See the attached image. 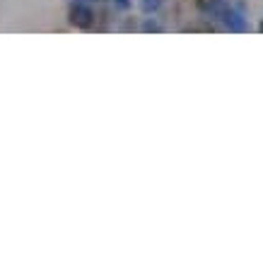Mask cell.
Wrapping results in <instances>:
<instances>
[{
	"mask_svg": "<svg viewBox=\"0 0 263 263\" xmlns=\"http://www.w3.org/2000/svg\"><path fill=\"white\" fill-rule=\"evenodd\" d=\"M224 24H227L230 29H234V32H241V29L249 27L247 20H244L241 12H237V10H227V12H224Z\"/></svg>",
	"mask_w": 263,
	"mask_h": 263,
	"instance_id": "1",
	"label": "cell"
},
{
	"mask_svg": "<svg viewBox=\"0 0 263 263\" xmlns=\"http://www.w3.org/2000/svg\"><path fill=\"white\" fill-rule=\"evenodd\" d=\"M72 20H75V22L78 24H89V17H92V12H89V8H80V5H78V8L72 10Z\"/></svg>",
	"mask_w": 263,
	"mask_h": 263,
	"instance_id": "2",
	"label": "cell"
},
{
	"mask_svg": "<svg viewBox=\"0 0 263 263\" xmlns=\"http://www.w3.org/2000/svg\"><path fill=\"white\" fill-rule=\"evenodd\" d=\"M119 5H121V8H126V5H128V0H119Z\"/></svg>",
	"mask_w": 263,
	"mask_h": 263,
	"instance_id": "5",
	"label": "cell"
},
{
	"mask_svg": "<svg viewBox=\"0 0 263 263\" xmlns=\"http://www.w3.org/2000/svg\"><path fill=\"white\" fill-rule=\"evenodd\" d=\"M160 5V0H145V10H155Z\"/></svg>",
	"mask_w": 263,
	"mask_h": 263,
	"instance_id": "3",
	"label": "cell"
},
{
	"mask_svg": "<svg viewBox=\"0 0 263 263\" xmlns=\"http://www.w3.org/2000/svg\"><path fill=\"white\" fill-rule=\"evenodd\" d=\"M145 29H147V32H150V29H152V32H157L160 27H157V24H155V22H147V24H145Z\"/></svg>",
	"mask_w": 263,
	"mask_h": 263,
	"instance_id": "4",
	"label": "cell"
}]
</instances>
